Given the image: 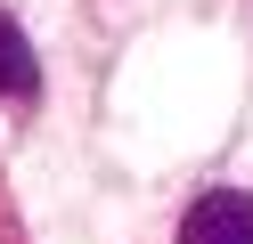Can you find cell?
Instances as JSON below:
<instances>
[{
    "label": "cell",
    "mask_w": 253,
    "mask_h": 244,
    "mask_svg": "<svg viewBox=\"0 0 253 244\" xmlns=\"http://www.w3.org/2000/svg\"><path fill=\"white\" fill-rule=\"evenodd\" d=\"M180 244H253V195L245 187H204L180 211Z\"/></svg>",
    "instance_id": "6da1fadb"
},
{
    "label": "cell",
    "mask_w": 253,
    "mask_h": 244,
    "mask_svg": "<svg viewBox=\"0 0 253 244\" xmlns=\"http://www.w3.org/2000/svg\"><path fill=\"white\" fill-rule=\"evenodd\" d=\"M0 98H41V57H33V33L0 8Z\"/></svg>",
    "instance_id": "7a4b0ae2"
}]
</instances>
